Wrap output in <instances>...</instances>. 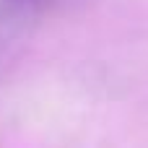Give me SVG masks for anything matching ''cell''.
Returning a JSON list of instances; mask_svg holds the SVG:
<instances>
[{
  "label": "cell",
  "mask_w": 148,
  "mask_h": 148,
  "mask_svg": "<svg viewBox=\"0 0 148 148\" xmlns=\"http://www.w3.org/2000/svg\"><path fill=\"white\" fill-rule=\"evenodd\" d=\"M52 0H0V21H29L39 16L44 8H49Z\"/></svg>",
  "instance_id": "obj_1"
}]
</instances>
